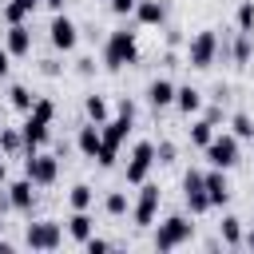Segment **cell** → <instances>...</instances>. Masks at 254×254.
<instances>
[{"instance_id": "cell-13", "label": "cell", "mask_w": 254, "mask_h": 254, "mask_svg": "<svg viewBox=\"0 0 254 254\" xmlns=\"http://www.w3.org/2000/svg\"><path fill=\"white\" fill-rule=\"evenodd\" d=\"M4 48H8V56H12V60L32 56V28H28V20H24V24H8V28H4Z\"/></svg>"}, {"instance_id": "cell-42", "label": "cell", "mask_w": 254, "mask_h": 254, "mask_svg": "<svg viewBox=\"0 0 254 254\" xmlns=\"http://www.w3.org/2000/svg\"><path fill=\"white\" fill-rule=\"evenodd\" d=\"M12 250H16V246H12L8 238H0V254H12Z\"/></svg>"}, {"instance_id": "cell-15", "label": "cell", "mask_w": 254, "mask_h": 254, "mask_svg": "<svg viewBox=\"0 0 254 254\" xmlns=\"http://www.w3.org/2000/svg\"><path fill=\"white\" fill-rule=\"evenodd\" d=\"M202 187H206L210 206H226V202H230V179H226V171H222V167L202 171Z\"/></svg>"}, {"instance_id": "cell-35", "label": "cell", "mask_w": 254, "mask_h": 254, "mask_svg": "<svg viewBox=\"0 0 254 254\" xmlns=\"http://www.w3.org/2000/svg\"><path fill=\"white\" fill-rule=\"evenodd\" d=\"M83 250H87V254H107V250H111V242H107V238H99V234H91V238L83 242Z\"/></svg>"}, {"instance_id": "cell-10", "label": "cell", "mask_w": 254, "mask_h": 254, "mask_svg": "<svg viewBox=\"0 0 254 254\" xmlns=\"http://www.w3.org/2000/svg\"><path fill=\"white\" fill-rule=\"evenodd\" d=\"M183 202H187L190 214H206V210H214L210 198H206V187H202V171H194V167L183 175Z\"/></svg>"}, {"instance_id": "cell-7", "label": "cell", "mask_w": 254, "mask_h": 254, "mask_svg": "<svg viewBox=\"0 0 254 254\" xmlns=\"http://www.w3.org/2000/svg\"><path fill=\"white\" fill-rule=\"evenodd\" d=\"M24 246H32V250H60V246H64V226H60L56 218L28 222V230H24Z\"/></svg>"}, {"instance_id": "cell-24", "label": "cell", "mask_w": 254, "mask_h": 254, "mask_svg": "<svg viewBox=\"0 0 254 254\" xmlns=\"http://www.w3.org/2000/svg\"><path fill=\"white\" fill-rule=\"evenodd\" d=\"M83 115H87L91 123H107V119H111V107H107V99H103V95H95V91H91V95H83Z\"/></svg>"}, {"instance_id": "cell-31", "label": "cell", "mask_w": 254, "mask_h": 254, "mask_svg": "<svg viewBox=\"0 0 254 254\" xmlns=\"http://www.w3.org/2000/svg\"><path fill=\"white\" fill-rule=\"evenodd\" d=\"M234 24H238V32H254V0H242V4H238Z\"/></svg>"}, {"instance_id": "cell-29", "label": "cell", "mask_w": 254, "mask_h": 254, "mask_svg": "<svg viewBox=\"0 0 254 254\" xmlns=\"http://www.w3.org/2000/svg\"><path fill=\"white\" fill-rule=\"evenodd\" d=\"M8 103H12L16 111H24V115H28V111H32V103H36V95H32L24 83H16V87H8Z\"/></svg>"}, {"instance_id": "cell-6", "label": "cell", "mask_w": 254, "mask_h": 254, "mask_svg": "<svg viewBox=\"0 0 254 254\" xmlns=\"http://www.w3.org/2000/svg\"><path fill=\"white\" fill-rule=\"evenodd\" d=\"M24 175L36 183V187H52L56 179H60V155H52V151H32V155H24Z\"/></svg>"}, {"instance_id": "cell-4", "label": "cell", "mask_w": 254, "mask_h": 254, "mask_svg": "<svg viewBox=\"0 0 254 254\" xmlns=\"http://www.w3.org/2000/svg\"><path fill=\"white\" fill-rule=\"evenodd\" d=\"M159 202H163V187L143 179V183H139V194H135V202H131V218H135L139 230H151V226H155Z\"/></svg>"}, {"instance_id": "cell-11", "label": "cell", "mask_w": 254, "mask_h": 254, "mask_svg": "<svg viewBox=\"0 0 254 254\" xmlns=\"http://www.w3.org/2000/svg\"><path fill=\"white\" fill-rule=\"evenodd\" d=\"M20 135H24V155H32V151H40V147L52 139V123H44V119H36V115L28 111L24 123H20Z\"/></svg>"}, {"instance_id": "cell-2", "label": "cell", "mask_w": 254, "mask_h": 254, "mask_svg": "<svg viewBox=\"0 0 254 254\" xmlns=\"http://www.w3.org/2000/svg\"><path fill=\"white\" fill-rule=\"evenodd\" d=\"M194 238V222L187 218V214H171V218H163L155 230H151V246L155 250H179V246H187Z\"/></svg>"}, {"instance_id": "cell-23", "label": "cell", "mask_w": 254, "mask_h": 254, "mask_svg": "<svg viewBox=\"0 0 254 254\" xmlns=\"http://www.w3.org/2000/svg\"><path fill=\"white\" fill-rule=\"evenodd\" d=\"M0 151L8 159H24V135H20V127H0Z\"/></svg>"}, {"instance_id": "cell-3", "label": "cell", "mask_w": 254, "mask_h": 254, "mask_svg": "<svg viewBox=\"0 0 254 254\" xmlns=\"http://www.w3.org/2000/svg\"><path fill=\"white\" fill-rule=\"evenodd\" d=\"M214 60H218V32H214V28H202V32H194V36L187 40V67H194V71H206Z\"/></svg>"}, {"instance_id": "cell-12", "label": "cell", "mask_w": 254, "mask_h": 254, "mask_svg": "<svg viewBox=\"0 0 254 254\" xmlns=\"http://www.w3.org/2000/svg\"><path fill=\"white\" fill-rule=\"evenodd\" d=\"M4 190H8L12 210H20V214H32V210H36V183H32L28 175L16 179V183H4Z\"/></svg>"}, {"instance_id": "cell-45", "label": "cell", "mask_w": 254, "mask_h": 254, "mask_svg": "<svg viewBox=\"0 0 254 254\" xmlns=\"http://www.w3.org/2000/svg\"><path fill=\"white\" fill-rule=\"evenodd\" d=\"M0 230H4V214H0Z\"/></svg>"}, {"instance_id": "cell-33", "label": "cell", "mask_w": 254, "mask_h": 254, "mask_svg": "<svg viewBox=\"0 0 254 254\" xmlns=\"http://www.w3.org/2000/svg\"><path fill=\"white\" fill-rule=\"evenodd\" d=\"M175 155H179V151H175L171 139H159V143H155V163H175Z\"/></svg>"}, {"instance_id": "cell-14", "label": "cell", "mask_w": 254, "mask_h": 254, "mask_svg": "<svg viewBox=\"0 0 254 254\" xmlns=\"http://www.w3.org/2000/svg\"><path fill=\"white\" fill-rule=\"evenodd\" d=\"M131 131H135V115H123V111H119L115 119L99 123V135H103V143H107V147H115V151L127 143V135H131Z\"/></svg>"}, {"instance_id": "cell-19", "label": "cell", "mask_w": 254, "mask_h": 254, "mask_svg": "<svg viewBox=\"0 0 254 254\" xmlns=\"http://www.w3.org/2000/svg\"><path fill=\"white\" fill-rule=\"evenodd\" d=\"M226 56H230L238 67H246V64L254 60V32H234V40L226 44Z\"/></svg>"}, {"instance_id": "cell-21", "label": "cell", "mask_w": 254, "mask_h": 254, "mask_svg": "<svg viewBox=\"0 0 254 254\" xmlns=\"http://www.w3.org/2000/svg\"><path fill=\"white\" fill-rule=\"evenodd\" d=\"M91 234H95V218H91V210H71V218H67V238L83 246Z\"/></svg>"}, {"instance_id": "cell-26", "label": "cell", "mask_w": 254, "mask_h": 254, "mask_svg": "<svg viewBox=\"0 0 254 254\" xmlns=\"http://www.w3.org/2000/svg\"><path fill=\"white\" fill-rule=\"evenodd\" d=\"M230 135H238L242 143H254V115L250 111H234L230 115Z\"/></svg>"}, {"instance_id": "cell-27", "label": "cell", "mask_w": 254, "mask_h": 254, "mask_svg": "<svg viewBox=\"0 0 254 254\" xmlns=\"http://www.w3.org/2000/svg\"><path fill=\"white\" fill-rule=\"evenodd\" d=\"M187 139H190L194 147H206V143L214 139V123H210L206 115H202V119H194V123L187 127Z\"/></svg>"}, {"instance_id": "cell-18", "label": "cell", "mask_w": 254, "mask_h": 254, "mask_svg": "<svg viewBox=\"0 0 254 254\" xmlns=\"http://www.w3.org/2000/svg\"><path fill=\"white\" fill-rule=\"evenodd\" d=\"M75 147H79V155L83 159H95L99 155V147H103V135H99V123H83L79 131H75Z\"/></svg>"}, {"instance_id": "cell-38", "label": "cell", "mask_w": 254, "mask_h": 254, "mask_svg": "<svg viewBox=\"0 0 254 254\" xmlns=\"http://www.w3.org/2000/svg\"><path fill=\"white\" fill-rule=\"evenodd\" d=\"M206 119H210V123H214V127H218V123H222V119H226V111H222V107H218V103H214V107H206Z\"/></svg>"}, {"instance_id": "cell-16", "label": "cell", "mask_w": 254, "mask_h": 254, "mask_svg": "<svg viewBox=\"0 0 254 254\" xmlns=\"http://www.w3.org/2000/svg\"><path fill=\"white\" fill-rule=\"evenodd\" d=\"M135 24L139 28H163L167 24V4L163 0H135Z\"/></svg>"}, {"instance_id": "cell-8", "label": "cell", "mask_w": 254, "mask_h": 254, "mask_svg": "<svg viewBox=\"0 0 254 254\" xmlns=\"http://www.w3.org/2000/svg\"><path fill=\"white\" fill-rule=\"evenodd\" d=\"M151 167H155V143H151V139H139V143L131 147V159H127V167H123V179H127V187H139V183L151 175Z\"/></svg>"}, {"instance_id": "cell-9", "label": "cell", "mask_w": 254, "mask_h": 254, "mask_svg": "<svg viewBox=\"0 0 254 254\" xmlns=\"http://www.w3.org/2000/svg\"><path fill=\"white\" fill-rule=\"evenodd\" d=\"M48 40H52V48L56 52H75V44H79V28H75V20L67 16V12H52V24H48Z\"/></svg>"}, {"instance_id": "cell-32", "label": "cell", "mask_w": 254, "mask_h": 254, "mask_svg": "<svg viewBox=\"0 0 254 254\" xmlns=\"http://www.w3.org/2000/svg\"><path fill=\"white\" fill-rule=\"evenodd\" d=\"M32 115H36V119H44V123H52V119H56V99H48V95H36V103H32Z\"/></svg>"}, {"instance_id": "cell-30", "label": "cell", "mask_w": 254, "mask_h": 254, "mask_svg": "<svg viewBox=\"0 0 254 254\" xmlns=\"http://www.w3.org/2000/svg\"><path fill=\"white\" fill-rule=\"evenodd\" d=\"M28 16H32V12H28L20 0H8V4H4V12H0V20H4V24H24Z\"/></svg>"}, {"instance_id": "cell-41", "label": "cell", "mask_w": 254, "mask_h": 254, "mask_svg": "<svg viewBox=\"0 0 254 254\" xmlns=\"http://www.w3.org/2000/svg\"><path fill=\"white\" fill-rule=\"evenodd\" d=\"M40 4H48L52 12H64V4H67V0H40Z\"/></svg>"}, {"instance_id": "cell-28", "label": "cell", "mask_w": 254, "mask_h": 254, "mask_svg": "<svg viewBox=\"0 0 254 254\" xmlns=\"http://www.w3.org/2000/svg\"><path fill=\"white\" fill-rule=\"evenodd\" d=\"M103 210H107L111 218H123V214L131 210V198H127V190H107V198H103Z\"/></svg>"}, {"instance_id": "cell-39", "label": "cell", "mask_w": 254, "mask_h": 254, "mask_svg": "<svg viewBox=\"0 0 254 254\" xmlns=\"http://www.w3.org/2000/svg\"><path fill=\"white\" fill-rule=\"evenodd\" d=\"M8 67H12V56H8V48H0V79L8 75Z\"/></svg>"}, {"instance_id": "cell-20", "label": "cell", "mask_w": 254, "mask_h": 254, "mask_svg": "<svg viewBox=\"0 0 254 254\" xmlns=\"http://www.w3.org/2000/svg\"><path fill=\"white\" fill-rule=\"evenodd\" d=\"M175 107L183 115H198L202 111V91L194 83H175Z\"/></svg>"}, {"instance_id": "cell-36", "label": "cell", "mask_w": 254, "mask_h": 254, "mask_svg": "<svg viewBox=\"0 0 254 254\" xmlns=\"http://www.w3.org/2000/svg\"><path fill=\"white\" fill-rule=\"evenodd\" d=\"M60 71H64V64H60V60H40V75H48V79H56Z\"/></svg>"}, {"instance_id": "cell-22", "label": "cell", "mask_w": 254, "mask_h": 254, "mask_svg": "<svg viewBox=\"0 0 254 254\" xmlns=\"http://www.w3.org/2000/svg\"><path fill=\"white\" fill-rule=\"evenodd\" d=\"M218 238H222V246H230V250H238V246H242V218H234V214H226V218L218 222Z\"/></svg>"}, {"instance_id": "cell-37", "label": "cell", "mask_w": 254, "mask_h": 254, "mask_svg": "<svg viewBox=\"0 0 254 254\" xmlns=\"http://www.w3.org/2000/svg\"><path fill=\"white\" fill-rule=\"evenodd\" d=\"M111 12L115 16H131L135 12V0H111Z\"/></svg>"}, {"instance_id": "cell-40", "label": "cell", "mask_w": 254, "mask_h": 254, "mask_svg": "<svg viewBox=\"0 0 254 254\" xmlns=\"http://www.w3.org/2000/svg\"><path fill=\"white\" fill-rule=\"evenodd\" d=\"M242 246H246V250H254V222H250V230L242 234Z\"/></svg>"}, {"instance_id": "cell-34", "label": "cell", "mask_w": 254, "mask_h": 254, "mask_svg": "<svg viewBox=\"0 0 254 254\" xmlns=\"http://www.w3.org/2000/svg\"><path fill=\"white\" fill-rule=\"evenodd\" d=\"M95 67H99V64H95V56H79V60H75V75H83V79H91V75H95Z\"/></svg>"}, {"instance_id": "cell-25", "label": "cell", "mask_w": 254, "mask_h": 254, "mask_svg": "<svg viewBox=\"0 0 254 254\" xmlns=\"http://www.w3.org/2000/svg\"><path fill=\"white\" fill-rule=\"evenodd\" d=\"M67 206H71V210H91V206H95V190H91L87 183H75V187L67 190Z\"/></svg>"}, {"instance_id": "cell-1", "label": "cell", "mask_w": 254, "mask_h": 254, "mask_svg": "<svg viewBox=\"0 0 254 254\" xmlns=\"http://www.w3.org/2000/svg\"><path fill=\"white\" fill-rule=\"evenodd\" d=\"M135 64H139V32H131L127 24L111 28L107 40H103V67L123 71V67H135Z\"/></svg>"}, {"instance_id": "cell-17", "label": "cell", "mask_w": 254, "mask_h": 254, "mask_svg": "<svg viewBox=\"0 0 254 254\" xmlns=\"http://www.w3.org/2000/svg\"><path fill=\"white\" fill-rule=\"evenodd\" d=\"M147 103H151L155 111H163V107H175V83H171L167 75L151 79V83H147Z\"/></svg>"}, {"instance_id": "cell-44", "label": "cell", "mask_w": 254, "mask_h": 254, "mask_svg": "<svg viewBox=\"0 0 254 254\" xmlns=\"http://www.w3.org/2000/svg\"><path fill=\"white\" fill-rule=\"evenodd\" d=\"M250 222H254V206H250Z\"/></svg>"}, {"instance_id": "cell-5", "label": "cell", "mask_w": 254, "mask_h": 254, "mask_svg": "<svg viewBox=\"0 0 254 254\" xmlns=\"http://www.w3.org/2000/svg\"><path fill=\"white\" fill-rule=\"evenodd\" d=\"M202 155H206V163L210 167H222V171H230V167H238V155H242V139L238 135H230V131H214V139L202 147Z\"/></svg>"}, {"instance_id": "cell-43", "label": "cell", "mask_w": 254, "mask_h": 254, "mask_svg": "<svg viewBox=\"0 0 254 254\" xmlns=\"http://www.w3.org/2000/svg\"><path fill=\"white\" fill-rule=\"evenodd\" d=\"M4 183H8V163L0 159V187H4Z\"/></svg>"}]
</instances>
